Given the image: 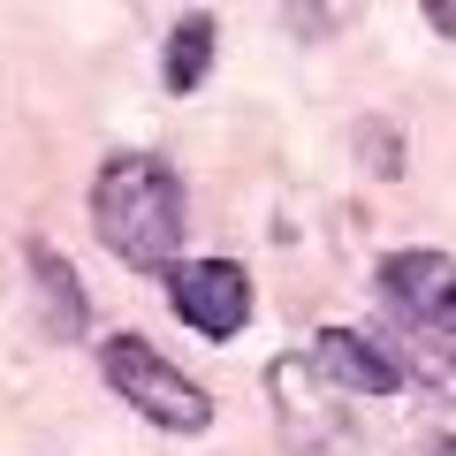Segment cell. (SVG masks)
I'll return each mask as SVG.
<instances>
[{
  "mask_svg": "<svg viewBox=\"0 0 456 456\" xmlns=\"http://www.w3.org/2000/svg\"><path fill=\"white\" fill-rule=\"evenodd\" d=\"M183 221H191V198L183 175L160 152H114L92 183V228L99 244L114 251L137 274H167L183 259Z\"/></svg>",
  "mask_w": 456,
  "mask_h": 456,
  "instance_id": "obj_1",
  "label": "cell"
},
{
  "mask_svg": "<svg viewBox=\"0 0 456 456\" xmlns=\"http://www.w3.org/2000/svg\"><path fill=\"white\" fill-rule=\"evenodd\" d=\"M99 373L122 395V411H137V419L160 426V434H206L213 426V395L198 388L183 365H167L145 335H107L99 342Z\"/></svg>",
  "mask_w": 456,
  "mask_h": 456,
  "instance_id": "obj_2",
  "label": "cell"
},
{
  "mask_svg": "<svg viewBox=\"0 0 456 456\" xmlns=\"http://www.w3.org/2000/svg\"><path fill=\"white\" fill-rule=\"evenodd\" d=\"M167 312L198 327L206 342H228L251 327V274L236 259H175L167 266Z\"/></svg>",
  "mask_w": 456,
  "mask_h": 456,
  "instance_id": "obj_3",
  "label": "cell"
},
{
  "mask_svg": "<svg viewBox=\"0 0 456 456\" xmlns=\"http://www.w3.org/2000/svg\"><path fill=\"white\" fill-rule=\"evenodd\" d=\"M380 297L395 320L456 335V259L449 251H388L380 259Z\"/></svg>",
  "mask_w": 456,
  "mask_h": 456,
  "instance_id": "obj_4",
  "label": "cell"
},
{
  "mask_svg": "<svg viewBox=\"0 0 456 456\" xmlns=\"http://www.w3.org/2000/svg\"><path fill=\"white\" fill-rule=\"evenodd\" d=\"M305 358H312V373H320L327 388H342V395H395L411 380V365L395 358L380 335H365V327H320Z\"/></svg>",
  "mask_w": 456,
  "mask_h": 456,
  "instance_id": "obj_5",
  "label": "cell"
},
{
  "mask_svg": "<svg viewBox=\"0 0 456 456\" xmlns=\"http://www.w3.org/2000/svg\"><path fill=\"white\" fill-rule=\"evenodd\" d=\"M266 380H274V403H281V434H289V449H335V441L350 434L342 419H327V395L312 388V380H320V373H312V358H281Z\"/></svg>",
  "mask_w": 456,
  "mask_h": 456,
  "instance_id": "obj_6",
  "label": "cell"
},
{
  "mask_svg": "<svg viewBox=\"0 0 456 456\" xmlns=\"http://www.w3.org/2000/svg\"><path fill=\"white\" fill-rule=\"evenodd\" d=\"M31 281H38V320H46V335L77 342L84 327H92V305H84L77 266H69L53 244H31Z\"/></svg>",
  "mask_w": 456,
  "mask_h": 456,
  "instance_id": "obj_7",
  "label": "cell"
},
{
  "mask_svg": "<svg viewBox=\"0 0 456 456\" xmlns=\"http://www.w3.org/2000/svg\"><path fill=\"white\" fill-rule=\"evenodd\" d=\"M206 69H213V16H183L175 31H167V61H160V84L167 92H198L206 84Z\"/></svg>",
  "mask_w": 456,
  "mask_h": 456,
  "instance_id": "obj_8",
  "label": "cell"
},
{
  "mask_svg": "<svg viewBox=\"0 0 456 456\" xmlns=\"http://www.w3.org/2000/svg\"><path fill=\"white\" fill-rule=\"evenodd\" d=\"M403 335H411V350H419L411 373H419L434 395H449V403H456V335H434V327H411V320H403Z\"/></svg>",
  "mask_w": 456,
  "mask_h": 456,
  "instance_id": "obj_9",
  "label": "cell"
},
{
  "mask_svg": "<svg viewBox=\"0 0 456 456\" xmlns=\"http://www.w3.org/2000/svg\"><path fill=\"white\" fill-rule=\"evenodd\" d=\"M289 23H297V31H312V38H320V31H327V8H320V0H289Z\"/></svg>",
  "mask_w": 456,
  "mask_h": 456,
  "instance_id": "obj_10",
  "label": "cell"
},
{
  "mask_svg": "<svg viewBox=\"0 0 456 456\" xmlns=\"http://www.w3.org/2000/svg\"><path fill=\"white\" fill-rule=\"evenodd\" d=\"M426 23H434V31L456 46V0H426Z\"/></svg>",
  "mask_w": 456,
  "mask_h": 456,
  "instance_id": "obj_11",
  "label": "cell"
}]
</instances>
